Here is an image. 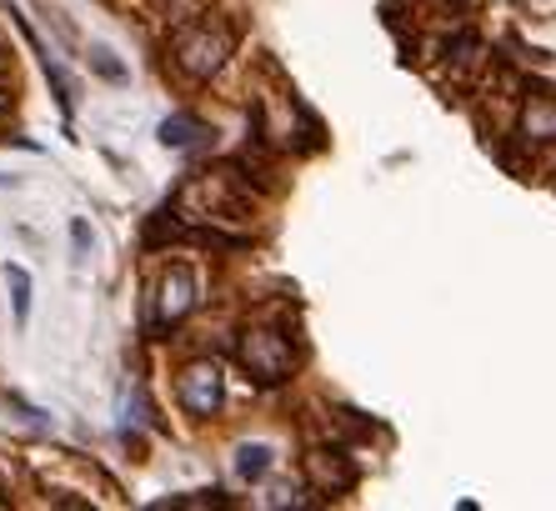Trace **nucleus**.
<instances>
[{"label": "nucleus", "mask_w": 556, "mask_h": 511, "mask_svg": "<svg viewBox=\"0 0 556 511\" xmlns=\"http://www.w3.org/2000/svg\"><path fill=\"white\" fill-rule=\"evenodd\" d=\"M241 366L256 376L261 386H276L291 376V341L281 332H247L241 336Z\"/></svg>", "instance_id": "obj_2"}, {"label": "nucleus", "mask_w": 556, "mask_h": 511, "mask_svg": "<svg viewBox=\"0 0 556 511\" xmlns=\"http://www.w3.org/2000/svg\"><path fill=\"white\" fill-rule=\"evenodd\" d=\"M91 65H96V76H105V80H126V65L116 61V51H111V46H91Z\"/></svg>", "instance_id": "obj_10"}, {"label": "nucleus", "mask_w": 556, "mask_h": 511, "mask_svg": "<svg viewBox=\"0 0 556 511\" xmlns=\"http://www.w3.org/2000/svg\"><path fill=\"white\" fill-rule=\"evenodd\" d=\"M91 226H86V221H71V246H76V261H86V256H91Z\"/></svg>", "instance_id": "obj_11"}, {"label": "nucleus", "mask_w": 556, "mask_h": 511, "mask_svg": "<svg viewBox=\"0 0 556 511\" xmlns=\"http://www.w3.org/2000/svg\"><path fill=\"white\" fill-rule=\"evenodd\" d=\"M176 401H181L186 416H216L220 401H226V382H220L216 361H191L176 376Z\"/></svg>", "instance_id": "obj_3"}, {"label": "nucleus", "mask_w": 556, "mask_h": 511, "mask_svg": "<svg viewBox=\"0 0 556 511\" xmlns=\"http://www.w3.org/2000/svg\"><path fill=\"white\" fill-rule=\"evenodd\" d=\"M195 311V276L191 266H170L155 286V326H176Z\"/></svg>", "instance_id": "obj_4"}, {"label": "nucleus", "mask_w": 556, "mask_h": 511, "mask_svg": "<svg viewBox=\"0 0 556 511\" xmlns=\"http://www.w3.org/2000/svg\"><path fill=\"white\" fill-rule=\"evenodd\" d=\"M5 282H11L15 326H26V321H30V271L26 266H5Z\"/></svg>", "instance_id": "obj_9"}, {"label": "nucleus", "mask_w": 556, "mask_h": 511, "mask_svg": "<svg viewBox=\"0 0 556 511\" xmlns=\"http://www.w3.org/2000/svg\"><path fill=\"white\" fill-rule=\"evenodd\" d=\"M201 136H206V121H195V115H186V111H181V115H166V121H161V141L176 146V151L195 146Z\"/></svg>", "instance_id": "obj_7"}, {"label": "nucleus", "mask_w": 556, "mask_h": 511, "mask_svg": "<svg viewBox=\"0 0 556 511\" xmlns=\"http://www.w3.org/2000/svg\"><path fill=\"white\" fill-rule=\"evenodd\" d=\"M271 472V447H241L236 451V476H241V482H261V476Z\"/></svg>", "instance_id": "obj_8"}, {"label": "nucleus", "mask_w": 556, "mask_h": 511, "mask_svg": "<svg viewBox=\"0 0 556 511\" xmlns=\"http://www.w3.org/2000/svg\"><path fill=\"white\" fill-rule=\"evenodd\" d=\"M226 55H231V30L226 26L201 21V26L176 36V65H181V76H191V80H211L220 65H226Z\"/></svg>", "instance_id": "obj_1"}, {"label": "nucleus", "mask_w": 556, "mask_h": 511, "mask_svg": "<svg viewBox=\"0 0 556 511\" xmlns=\"http://www.w3.org/2000/svg\"><path fill=\"white\" fill-rule=\"evenodd\" d=\"M306 472H311V482L321 486V491H351V486H356V466L341 461V451H311Z\"/></svg>", "instance_id": "obj_6"}, {"label": "nucleus", "mask_w": 556, "mask_h": 511, "mask_svg": "<svg viewBox=\"0 0 556 511\" xmlns=\"http://www.w3.org/2000/svg\"><path fill=\"white\" fill-rule=\"evenodd\" d=\"M521 141L527 146H556V96L536 90L521 101Z\"/></svg>", "instance_id": "obj_5"}]
</instances>
